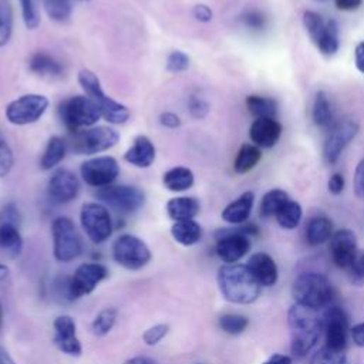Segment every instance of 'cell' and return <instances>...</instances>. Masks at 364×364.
<instances>
[{
	"label": "cell",
	"instance_id": "6da1fadb",
	"mask_svg": "<svg viewBox=\"0 0 364 364\" xmlns=\"http://www.w3.org/2000/svg\"><path fill=\"white\" fill-rule=\"evenodd\" d=\"M216 279L223 299L230 303L250 304L260 296L262 286L246 264H223Z\"/></svg>",
	"mask_w": 364,
	"mask_h": 364
},
{
	"label": "cell",
	"instance_id": "7a4b0ae2",
	"mask_svg": "<svg viewBox=\"0 0 364 364\" xmlns=\"http://www.w3.org/2000/svg\"><path fill=\"white\" fill-rule=\"evenodd\" d=\"M317 310L294 304L287 313V323L290 328V350L296 357H304L317 344L323 330L321 317L316 314Z\"/></svg>",
	"mask_w": 364,
	"mask_h": 364
},
{
	"label": "cell",
	"instance_id": "3957f363",
	"mask_svg": "<svg viewBox=\"0 0 364 364\" xmlns=\"http://www.w3.org/2000/svg\"><path fill=\"white\" fill-rule=\"evenodd\" d=\"M78 84L81 85L85 95L90 97L92 102L98 107L102 118L107 122L112 125H121L129 119L131 112L128 107L105 94V91L102 90L101 81L94 71L88 68L80 70Z\"/></svg>",
	"mask_w": 364,
	"mask_h": 364
},
{
	"label": "cell",
	"instance_id": "277c9868",
	"mask_svg": "<svg viewBox=\"0 0 364 364\" xmlns=\"http://www.w3.org/2000/svg\"><path fill=\"white\" fill-rule=\"evenodd\" d=\"M296 304L318 310L327 307L333 299V287L328 279L320 273L300 274L291 287Z\"/></svg>",
	"mask_w": 364,
	"mask_h": 364
},
{
	"label": "cell",
	"instance_id": "5b68a950",
	"mask_svg": "<svg viewBox=\"0 0 364 364\" xmlns=\"http://www.w3.org/2000/svg\"><path fill=\"white\" fill-rule=\"evenodd\" d=\"M58 115L64 127L71 132H78L94 127L102 118L98 107L87 95H73L58 107Z\"/></svg>",
	"mask_w": 364,
	"mask_h": 364
},
{
	"label": "cell",
	"instance_id": "8992f818",
	"mask_svg": "<svg viewBox=\"0 0 364 364\" xmlns=\"http://www.w3.org/2000/svg\"><path fill=\"white\" fill-rule=\"evenodd\" d=\"M259 229L253 223L242 225L236 229H220L216 233V255L225 262V264H232L239 262L249 250L250 240L249 236L257 235Z\"/></svg>",
	"mask_w": 364,
	"mask_h": 364
},
{
	"label": "cell",
	"instance_id": "52a82bcc",
	"mask_svg": "<svg viewBox=\"0 0 364 364\" xmlns=\"http://www.w3.org/2000/svg\"><path fill=\"white\" fill-rule=\"evenodd\" d=\"M53 255L55 260L68 263L75 260L82 253V240L74 225L67 216H57L51 222Z\"/></svg>",
	"mask_w": 364,
	"mask_h": 364
},
{
	"label": "cell",
	"instance_id": "ba28073f",
	"mask_svg": "<svg viewBox=\"0 0 364 364\" xmlns=\"http://www.w3.org/2000/svg\"><path fill=\"white\" fill-rule=\"evenodd\" d=\"M97 199L105 206L122 215H131L139 210L145 203V192L134 185H109L95 192Z\"/></svg>",
	"mask_w": 364,
	"mask_h": 364
},
{
	"label": "cell",
	"instance_id": "9c48e42d",
	"mask_svg": "<svg viewBox=\"0 0 364 364\" xmlns=\"http://www.w3.org/2000/svg\"><path fill=\"white\" fill-rule=\"evenodd\" d=\"M111 250L115 263L128 270H139L145 267L152 257L148 245L141 237L131 233L119 235L114 240Z\"/></svg>",
	"mask_w": 364,
	"mask_h": 364
},
{
	"label": "cell",
	"instance_id": "30bf717a",
	"mask_svg": "<svg viewBox=\"0 0 364 364\" xmlns=\"http://www.w3.org/2000/svg\"><path fill=\"white\" fill-rule=\"evenodd\" d=\"M119 134L108 125H94L74 134L71 149L77 155H97L117 145Z\"/></svg>",
	"mask_w": 364,
	"mask_h": 364
},
{
	"label": "cell",
	"instance_id": "8fae6325",
	"mask_svg": "<svg viewBox=\"0 0 364 364\" xmlns=\"http://www.w3.org/2000/svg\"><path fill=\"white\" fill-rule=\"evenodd\" d=\"M80 223L85 236L95 245L108 240L114 230L111 213L101 202L82 203L80 210Z\"/></svg>",
	"mask_w": 364,
	"mask_h": 364
},
{
	"label": "cell",
	"instance_id": "7c38bea8",
	"mask_svg": "<svg viewBox=\"0 0 364 364\" xmlns=\"http://www.w3.org/2000/svg\"><path fill=\"white\" fill-rule=\"evenodd\" d=\"M50 101L46 95L28 92L17 97L6 105V119L17 127L30 125L37 122L47 111Z\"/></svg>",
	"mask_w": 364,
	"mask_h": 364
},
{
	"label": "cell",
	"instance_id": "4fadbf2b",
	"mask_svg": "<svg viewBox=\"0 0 364 364\" xmlns=\"http://www.w3.org/2000/svg\"><path fill=\"white\" fill-rule=\"evenodd\" d=\"M119 164L111 155H97L84 161L80 166L81 179L92 188L112 185L119 176Z\"/></svg>",
	"mask_w": 364,
	"mask_h": 364
},
{
	"label": "cell",
	"instance_id": "5bb4252c",
	"mask_svg": "<svg viewBox=\"0 0 364 364\" xmlns=\"http://www.w3.org/2000/svg\"><path fill=\"white\" fill-rule=\"evenodd\" d=\"M108 276V269L97 262L80 264L68 279V300L87 296Z\"/></svg>",
	"mask_w": 364,
	"mask_h": 364
},
{
	"label": "cell",
	"instance_id": "9a60e30c",
	"mask_svg": "<svg viewBox=\"0 0 364 364\" xmlns=\"http://www.w3.org/2000/svg\"><path fill=\"white\" fill-rule=\"evenodd\" d=\"M358 134V124L353 119H343L331 125L323 145V156L327 164L333 165L338 161L346 146Z\"/></svg>",
	"mask_w": 364,
	"mask_h": 364
},
{
	"label": "cell",
	"instance_id": "2e32d148",
	"mask_svg": "<svg viewBox=\"0 0 364 364\" xmlns=\"http://www.w3.org/2000/svg\"><path fill=\"white\" fill-rule=\"evenodd\" d=\"M321 323L326 331V346L337 351H344L348 331V317L346 311L338 306H327L321 316Z\"/></svg>",
	"mask_w": 364,
	"mask_h": 364
},
{
	"label": "cell",
	"instance_id": "e0dca14e",
	"mask_svg": "<svg viewBox=\"0 0 364 364\" xmlns=\"http://www.w3.org/2000/svg\"><path fill=\"white\" fill-rule=\"evenodd\" d=\"M80 181L74 172L67 168H57L53 171L47 182L48 198L58 205L73 202L80 193Z\"/></svg>",
	"mask_w": 364,
	"mask_h": 364
},
{
	"label": "cell",
	"instance_id": "ac0fdd59",
	"mask_svg": "<svg viewBox=\"0 0 364 364\" xmlns=\"http://www.w3.org/2000/svg\"><path fill=\"white\" fill-rule=\"evenodd\" d=\"M54 346L64 354L71 357H78L82 353L81 341L77 336V326L71 316L61 314L53 321Z\"/></svg>",
	"mask_w": 364,
	"mask_h": 364
},
{
	"label": "cell",
	"instance_id": "d6986e66",
	"mask_svg": "<svg viewBox=\"0 0 364 364\" xmlns=\"http://www.w3.org/2000/svg\"><path fill=\"white\" fill-rule=\"evenodd\" d=\"M330 253L334 264L340 269H350L357 255V239L353 230L340 229L330 237Z\"/></svg>",
	"mask_w": 364,
	"mask_h": 364
},
{
	"label": "cell",
	"instance_id": "ffe728a7",
	"mask_svg": "<svg viewBox=\"0 0 364 364\" xmlns=\"http://www.w3.org/2000/svg\"><path fill=\"white\" fill-rule=\"evenodd\" d=\"M283 132L282 124L276 118H256L250 128V141L259 148H272L277 144Z\"/></svg>",
	"mask_w": 364,
	"mask_h": 364
},
{
	"label": "cell",
	"instance_id": "44dd1931",
	"mask_svg": "<svg viewBox=\"0 0 364 364\" xmlns=\"http://www.w3.org/2000/svg\"><path fill=\"white\" fill-rule=\"evenodd\" d=\"M155 145L146 135L135 136L132 145L124 154V161L139 169L149 168L155 162Z\"/></svg>",
	"mask_w": 364,
	"mask_h": 364
},
{
	"label": "cell",
	"instance_id": "7402d4cb",
	"mask_svg": "<svg viewBox=\"0 0 364 364\" xmlns=\"http://www.w3.org/2000/svg\"><path fill=\"white\" fill-rule=\"evenodd\" d=\"M246 266L253 273V276L260 283V286L269 287L277 282L279 270H277L276 262L267 253L259 252L252 255Z\"/></svg>",
	"mask_w": 364,
	"mask_h": 364
},
{
	"label": "cell",
	"instance_id": "603a6c76",
	"mask_svg": "<svg viewBox=\"0 0 364 364\" xmlns=\"http://www.w3.org/2000/svg\"><path fill=\"white\" fill-rule=\"evenodd\" d=\"M255 193L252 191H246L239 195L236 199L229 202L222 210V219L229 225H243L253 209Z\"/></svg>",
	"mask_w": 364,
	"mask_h": 364
},
{
	"label": "cell",
	"instance_id": "cb8c5ba5",
	"mask_svg": "<svg viewBox=\"0 0 364 364\" xmlns=\"http://www.w3.org/2000/svg\"><path fill=\"white\" fill-rule=\"evenodd\" d=\"M193 183H195L193 171L183 165L172 166L168 171H165L162 175V185L169 192H175V193L185 192L191 189Z\"/></svg>",
	"mask_w": 364,
	"mask_h": 364
},
{
	"label": "cell",
	"instance_id": "d4e9b609",
	"mask_svg": "<svg viewBox=\"0 0 364 364\" xmlns=\"http://www.w3.org/2000/svg\"><path fill=\"white\" fill-rule=\"evenodd\" d=\"M199 209L200 205L193 196H175L171 198L165 205L166 215L173 222L195 219V216L199 213Z\"/></svg>",
	"mask_w": 364,
	"mask_h": 364
},
{
	"label": "cell",
	"instance_id": "484cf974",
	"mask_svg": "<svg viewBox=\"0 0 364 364\" xmlns=\"http://www.w3.org/2000/svg\"><path fill=\"white\" fill-rule=\"evenodd\" d=\"M28 68L31 73L40 77H61L64 73L63 64L47 51H36L28 60Z\"/></svg>",
	"mask_w": 364,
	"mask_h": 364
},
{
	"label": "cell",
	"instance_id": "4316f807",
	"mask_svg": "<svg viewBox=\"0 0 364 364\" xmlns=\"http://www.w3.org/2000/svg\"><path fill=\"white\" fill-rule=\"evenodd\" d=\"M18 223L0 220V252L9 257H16L23 250V237Z\"/></svg>",
	"mask_w": 364,
	"mask_h": 364
},
{
	"label": "cell",
	"instance_id": "83f0119b",
	"mask_svg": "<svg viewBox=\"0 0 364 364\" xmlns=\"http://www.w3.org/2000/svg\"><path fill=\"white\" fill-rule=\"evenodd\" d=\"M171 235L182 246H193L202 239V226L195 220H179L171 226Z\"/></svg>",
	"mask_w": 364,
	"mask_h": 364
},
{
	"label": "cell",
	"instance_id": "f1b7e54d",
	"mask_svg": "<svg viewBox=\"0 0 364 364\" xmlns=\"http://www.w3.org/2000/svg\"><path fill=\"white\" fill-rule=\"evenodd\" d=\"M67 154V144L61 136H51L41 154L40 158V168L43 171H51L54 169Z\"/></svg>",
	"mask_w": 364,
	"mask_h": 364
},
{
	"label": "cell",
	"instance_id": "f546056e",
	"mask_svg": "<svg viewBox=\"0 0 364 364\" xmlns=\"http://www.w3.org/2000/svg\"><path fill=\"white\" fill-rule=\"evenodd\" d=\"M333 236V223L328 218L318 215L309 220L306 228V239L309 245L317 246L327 242Z\"/></svg>",
	"mask_w": 364,
	"mask_h": 364
},
{
	"label": "cell",
	"instance_id": "4dcf8cb0",
	"mask_svg": "<svg viewBox=\"0 0 364 364\" xmlns=\"http://www.w3.org/2000/svg\"><path fill=\"white\" fill-rule=\"evenodd\" d=\"M262 159V149L255 144H243L233 161V169L236 173H247Z\"/></svg>",
	"mask_w": 364,
	"mask_h": 364
},
{
	"label": "cell",
	"instance_id": "1f68e13d",
	"mask_svg": "<svg viewBox=\"0 0 364 364\" xmlns=\"http://www.w3.org/2000/svg\"><path fill=\"white\" fill-rule=\"evenodd\" d=\"M245 104L255 118H274L277 112V102L270 97L252 94L246 97Z\"/></svg>",
	"mask_w": 364,
	"mask_h": 364
},
{
	"label": "cell",
	"instance_id": "d6a6232c",
	"mask_svg": "<svg viewBox=\"0 0 364 364\" xmlns=\"http://www.w3.org/2000/svg\"><path fill=\"white\" fill-rule=\"evenodd\" d=\"M318 51L324 55H334L338 51L340 47V38H338V24L336 20L326 21L324 30L316 43Z\"/></svg>",
	"mask_w": 364,
	"mask_h": 364
},
{
	"label": "cell",
	"instance_id": "836d02e7",
	"mask_svg": "<svg viewBox=\"0 0 364 364\" xmlns=\"http://www.w3.org/2000/svg\"><path fill=\"white\" fill-rule=\"evenodd\" d=\"M313 121L320 128H330L333 124V109L324 91H318L313 102Z\"/></svg>",
	"mask_w": 364,
	"mask_h": 364
},
{
	"label": "cell",
	"instance_id": "e575fe53",
	"mask_svg": "<svg viewBox=\"0 0 364 364\" xmlns=\"http://www.w3.org/2000/svg\"><path fill=\"white\" fill-rule=\"evenodd\" d=\"M303 216V209L299 202L289 199L274 215L280 228L291 230L299 226Z\"/></svg>",
	"mask_w": 364,
	"mask_h": 364
},
{
	"label": "cell",
	"instance_id": "d590c367",
	"mask_svg": "<svg viewBox=\"0 0 364 364\" xmlns=\"http://www.w3.org/2000/svg\"><path fill=\"white\" fill-rule=\"evenodd\" d=\"M289 195L287 192H284L283 189H270L267 191L262 200H260V206H259V212L262 218H272L277 213V210L289 200Z\"/></svg>",
	"mask_w": 364,
	"mask_h": 364
},
{
	"label": "cell",
	"instance_id": "8d00e7d4",
	"mask_svg": "<svg viewBox=\"0 0 364 364\" xmlns=\"http://www.w3.org/2000/svg\"><path fill=\"white\" fill-rule=\"evenodd\" d=\"M14 10L10 0H0V47L6 46L13 34Z\"/></svg>",
	"mask_w": 364,
	"mask_h": 364
},
{
	"label": "cell",
	"instance_id": "74e56055",
	"mask_svg": "<svg viewBox=\"0 0 364 364\" xmlns=\"http://www.w3.org/2000/svg\"><path fill=\"white\" fill-rule=\"evenodd\" d=\"M117 316H118V311L117 309L114 307H107V309H102L92 320L91 323V331L94 336H98V337H102L105 334H108L115 321H117Z\"/></svg>",
	"mask_w": 364,
	"mask_h": 364
},
{
	"label": "cell",
	"instance_id": "f35d334b",
	"mask_svg": "<svg viewBox=\"0 0 364 364\" xmlns=\"http://www.w3.org/2000/svg\"><path fill=\"white\" fill-rule=\"evenodd\" d=\"M41 6L47 16L58 23H64L71 17V0H41Z\"/></svg>",
	"mask_w": 364,
	"mask_h": 364
},
{
	"label": "cell",
	"instance_id": "ab89813d",
	"mask_svg": "<svg viewBox=\"0 0 364 364\" xmlns=\"http://www.w3.org/2000/svg\"><path fill=\"white\" fill-rule=\"evenodd\" d=\"M249 326V318L243 314H236V313H228L219 317V327L222 331L230 334V336H237L243 333Z\"/></svg>",
	"mask_w": 364,
	"mask_h": 364
},
{
	"label": "cell",
	"instance_id": "60d3db41",
	"mask_svg": "<svg viewBox=\"0 0 364 364\" xmlns=\"http://www.w3.org/2000/svg\"><path fill=\"white\" fill-rule=\"evenodd\" d=\"M21 17L28 30H36L41 21L40 6L41 0H20Z\"/></svg>",
	"mask_w": 364,
	"mask_h": 364
},
{
	"label": "cell",
	"instance_id": "b9f144b4",
	"mask_svg": "<svg viewBox=\"0 0 364 364\" xmlns=\"http://www.w3.org/2000/svg\"><path fill=\"white\" fill-rule=\"evenodd\" d=\"M14 165V152L13 148L9 142V139L6 138V135L3 134V131L0 129V179L6 178Z\"/></svg>",
	"mask_w": 364,
	"mask_h": 364
},
{
	"label": "cell",
	"instance_id": "7bdbcfd3",
	"mask_svg": "<svg viewBox=\"0 0 364 364\" xmlns=\"http://www.w3.org/2000/svg\"><path fill=\"white\" fill-rule=\"evenodd\" d=\"M303 24H304V28L306 31L309 33L310 38L313 40V43L316 44L324 30V26H326V21L321 18L320 14H317L316 11H311V10H306L303 13Z\"/></svg>",
	"mask_w": 364,
	"mask_h": 364
},
{
	"label": "cell",
	"instance_id": "ee69618b",
	"mask_svg": "<svg viewBox=\"0 0 364 364\" xmlns=\"http://www.w3.org/2000/svg\"><path fill=\"white\" fill-rule=\"evenodd\" d=\"M346 353L333 350L327 346L321 347L310 360V364H344Z\"/></svg>",
	"mask_w": 364,
	"mask_h": 364
},
{
	"label": "cell",
	"instance_id": "f6af8a7d",
	"mask_svg": "<svg viewBox=\"0 0 364 364\" xmlns=\"http://www.w3.org/2000/svg\"><path fill=\"white\" fill-rule=\"evenodd\" d=\"M189 64H191V58L189 55L182 51V50H172L168 57H166V61H165V65H166V70L169 73H173V74H178V73H183L189 68Z\"/></svg>",
	"mask_w": 364,
	"mask_h": 364
},
{
	"label": "cell",
	"instance_id": "bcb514c9",
	"mask_svg": "<svg viewBox=\"0 0 364 364\" xmlns=\"http://www.w3.org/2000/svg\"><path fill=\"white\" fill-rule=\"evenodd\" d=\"M169 331V326L165 323H159V324H154L151 327H148L144 334H142V341L146 346H156L158 343H161L164 340V337L168 334Z\"/></svg>",
	"mask_w": 364,
	"mask_h": 364
},
{
	"label": "cell",
	"instance_id": "7dc6e473",
	"mask_svg": "<svg viewBox=\"0 0 364 364\" xmlns=\"http://www.w3.org/2000/svg\"><path fill=\"white\" fill-rule=\"evenodd\" d=\"M188 109L192 118L195 119H203L209 111H210V105L206 100H203L202 97L198 95H191L188 100Z\"/></svg>",
	"mask_w": 364,
	"mask_h": 364
},
{
	"label": "cell",
	"instance_id": "c3c4849f",
	"mask_svg": "<svg viewBox=\"0 0 364 364\" xmlns=\"http://www.w3.org/2000/svg\"><path fill=\"white\" fill-rule=\"evenodd\" d=\"M350 282L354 286H364V250L357 252L350 269Z\"/></svg>",
	"mask_w": 364,
	"mask_h": 364
},
{
	"label": "cell",
	"instance_id": "681fc988",
	"mask_svg": "<svg viewBox=\"0 0 364 364\" xmlns=\"http://www.w3.org/2000/svg\"><path fill=\"white\" fill-rule=\"evenodd\" d=\"M242 21L252 30H262L266 24V17L257 10H249L242 16Z\"/></svg>",
	"mask_w": 364,
	"mask_h": 364
},
{
	"label": "cell",
	"instance_id": "f907efd6",
	"mask_svg": "<svg viewBox=\"0 0 364 364\" xmlns=\"http://www.w3.org/2000/svg\"><path fill=\"white\" fill-rule=\"evenodd\" d=\"M354 193L358 199H364V158L354 169Z\"/></svg>",
	"mask_w": 364,
	"mask_h": 364
},
{
	"label": "cell",
	"instance_id": "816d5d0a",
	"mask_svg": "<svg viewBox=\"0 0 364 364\" xmlns=\"http://www.w3.org/2000/svg\"><path fill=\"white\" fill-rule=\"evenodd\" d=\"M192 14H193L195 20H198L199 23H209L213 17L212 9L208 4H203V3H199V4L193 6Z\"/></svg>",
	"mask_w": 364,
	"mask_h": 364
},
{
	"label": "cell",
	"instance_id": "f5cc1de1",
	"mask_svg": "<svg viewBox=\"0 0 364 364\" xmlns=\"http://www.w3.org/2000/svg\"><path fill=\"white\" fill-rule=\"evenodd\" d=\"M159 124L165 128H169V129H176L181 127L182 121L179 118V115H176L175 112H171V111H165L159 115Z\"/></svg>",
	"mask_w": 364,
	"mask_h": 364
},
{
	"label": "cell",
	"instance_id": "db71d44e",
	"mask_svg": "<svg viewBox=\"0 0 364 364\" xmlns=\"http://www.w3.org/2000/svg\"><path fill=\"white\" fill-rule=\"evenodd\" d=\"M344 185H346L344 176H343V173H340V172L333 173V175L330 176L328 182H327V188H328V192H330L331 195H340V193L344 191Z\"/></svg>",
	"mask_w": 364,
	"mask_h": 364
},
{
	"label": "cell",
	"instance_id": "11a10c76",
	"mask_svg": "<svg viewBox=\"0 0 364 364\" xmlns=\"http://www.w3.org/2000/svg\"><path fill=\"white\" fill-rule=\"evenodd\" d=\"M353 343L358 347H364V323H358L350 328Z\"/></svg>",
	"mask_w": 364,
	"mask_h": 364
},
{
	"label": "cell",
	"instance_id": "9f6ffc18",
	"mask_svg": "<svg viewBox=\"0 0 364 364\" xmlns=\"http://www.w3.org/2000/svg\"><path fill=\"white\" fill-rule=\"evenodd\" d=\"M334 4L338 10L353 11L360 9V6L363 4V0H334Z\"/></svg>",
	"mask_w": 364,
	"mask_h": 364
},
{
	"label": "cell",
	"instance_id": "6f0895ef",
	"mask_svg": "<svg viewBox=\"0 0 364 364\" xmlns=\"http://www.w3.org/2000/svg\"><path fill=\"white\" fill-rule=\"evenodd\" d=\"M354 63L357 70L364 74V41L357 43L354 48Z\"/></svg>",
	"mask_w": 364,
	"mask_h": 364
},
{
	"label": "cell",
	"instance_id": "680465c9",
	"mask_svg": "<svg viewBox=\"0 0 364 364\" xmlns=\"http://www.w3.org/2000/svg\"><path fill=\"white\" fill-rule=\"evenodd\" d=\"M122 364H158V361L148 355H135L125 360Z\"/></svg>",
	"mask_w": 364,
	"mask_h": 364
},
{
	"label": "cell",
	"instance_id": "91938a15",
	"mask_svg": "<svg viewBox=\"0 0 364 364\" xmlns=\"http://www.w3.org/2000/svg\"><path fill=\"white\" fill-rule=\"evenodd\" d=\"M263 364H291V358L284 354H273Z\"/></svg>",
	"mask_w": 364,
	"mask_h": 364
},
{
	"label": "cell",
	"instance_id": "94428289",
	"mask_svg": "<svg viewBox=\"0 0 364 364\" xmlns=\"http://www.w3.org/2000/svg\"><path fill=\"white\" fill-rule=\"evenodd\" d=\"M0 364H16V361L3 347H0Z\"/></svg>",
	"mask_w": 364,
	"mask_h": 364
},
{
	"label": "cell",
	"instance_id": "6125c7cd",
	"mask_svg": "<svg viewBox=\"0 0 364 364\" xmlns=\"http://www.w3.org/2000/svg\"><path fill=\"white\" fill-rule=\"evenodd\" d=\"M7 276H9V267H7L6 264L0 263V282L6 280V279H7Z\"/></svg>",
	"mask_w": 364,
	"mask_h": 364
},
{
	"label": "cell",
	"instance_id": "be15d7a7",
	"mask_svg": "<svg viewBox=\"0 0 364 364\" xmlns=\"http://www.w3.org/2000/svg\"><path fill=\"white\" fill-rule=\"evenodd\" d=\"M1 326H3V306L0 303V328H1Z\"/></svg>",
	"mask_w": 364,
	"mask_h": 364
},
{
	"label": "cell",
	"instance_id": "e7e4bbea",
	"mask_svg": "<svg viewBox=\"0 0 364 364\" xmlns=\"http://www.w3.org/2000/svg\"><path fill=\"white\" fill-rule=\"evenodd\" d=\"M77 1H87V0H77Z\"/></svg>",
	"mask_w": 364,
	"mask_h": 364
},
{
	"label": "cell",
	"instance_id": "03108f58",
	"mask_svg": "<svg viewBox=\"0 0 364 364\" xmlns=\"http://www.w3.org/2000/svg\"><path fill=\"white\" fill-rule=\"evenodd\" d=\"M320 1H323V0H320Z\"/></svg>",
	"mask_w": 364,
	"mask_h": 364
},
{
	"label": "cell",
	"instance_id": "003e7915",
	"mask_svg": "<svg viewBox=\"0 0 364 364\" xmlns=\"http://www.w3.org/2000/svg\"><path fill=\"white\" fill-rule=\"evenodd\" d=\"M196 364H199V363H196Z\"/></svg>",
	"mask_w": 364,
	"mask_h": 364
}]
</instances>
